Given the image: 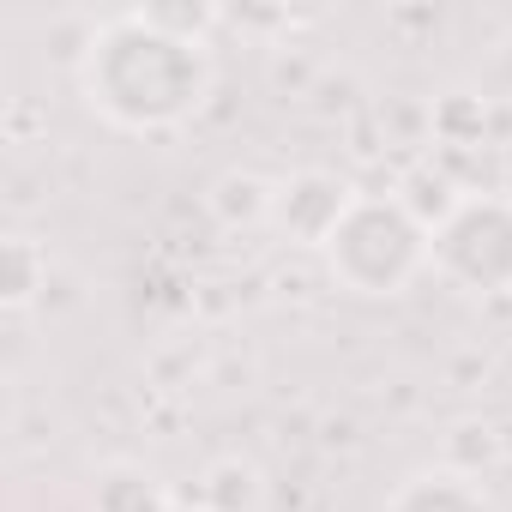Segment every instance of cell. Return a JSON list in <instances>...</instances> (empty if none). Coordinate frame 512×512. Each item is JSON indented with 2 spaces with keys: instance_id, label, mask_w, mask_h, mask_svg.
<instances>
[{
  "instance_id": "obj_1",
  "label": "cell",
  "mask_w": 512,
  "mask_h": 512,
  "mask_svg": "<svg viewBox=\"0 0 512 512\" xmlns=\"http://www.w3.org/2000/svg\"><path fill=\"white\" fill-rule=\"evenodd\" d=\"M85 109L115 133H175L217 91L211 43H181L157 31L139 7L97 19L91 49L73 73Z\"/></svg>"
},
{
  "instance_id": "obj_2",
  "label": "cell",
  "mask_w": 512,
  "mask_h": 512,
  "mask_svg": "<svg viewBox=\"0 0 512 512\" xmlns=\"http://www.w3.org/2000/svg\"><path fill=\"white\" fill-rule=\"evenodd\" d=\"M320 266L344 296L392 302L422 272H434V235L404 211L398 193H362L356 211L344 217V229L326 241Z\"/></svg>"
},
{
  "instance_id": "obj_12",
  "label": "cell",
  "mask_w": 512,
  "mask_h": 512,
  "mask_svg": "<svg viewBox=\"0 0 512 512\" xmlns=\"http://www.w3.org/2000/svg\"><path fill=\"white\" fill-rule=\"evenodd\" d=\"M488 115L494 103L476 91H440L434 97V145L446 151H482L488 145Z\"/></svg>"
},
{
  "instance_id": "obj_14",
  "label": "cell",
  "mask_w": 512,
  "mask_h": 512,
  "mask_svg": "<svg viewBox=\"0 0 512 512\" xmlns=\"http://www.w3.org/2000/svg\"><path fill=\"white\" fill-rule=\"evenodd\" d=\"M494 85L506 91V103H512V31L494 43Z\"/></svg>"
},
{
  "instance_id": "obj_9",
  "label": "cell",
  "mask_w": 512,
  "mask_h": 512,
  "mask_svg": "<svg viewBox=\"0 0 512 512\" xmlns=\"http://www.w3.org/2000/svg\"><path fill=\"white\" fill-rule=\"evenodd\" d=\"M398 199H404V211L434 235L440 223H452V211L470 199V187L458 181V169L452 163H440V157H416L404 175H398V187H392Z\"/></svg>"
},
{
  "instance_id": "obj_15",
  "label": "cell",
  "mask_w": 512,
  "mask_h": 512,
  "mask_svg": "<svg viewBox=\"0 0 512 512\" xmlns=\"http://www.w3.org/2000/svg\"><path fill=\"white\" fill-rule=\"evenodd\" d=\"M175 512H199V506H193V500H187V494H181V500H175Z\"/></svg>"
},
{
  "instance_id": "obj_3",
  "label": "cell",
  "mask_w": 512,
  "mask_h": 512,
  "mask_svg": "<svg viewBox=\"0 0 512 512\" xmlns=\"http://www.w3.org/2000/svg\"><path fill=\"white\" fill-rule=\"evenodd\" d=\"M434 278L476 302L512 296V193H470L434 229Z\"/></svg>"
},
{
  "instance_id": "obj_11",
  "label": "cell",
  "mask_w": 512,
  "mask_h": 512,
  "mask_svg": "<svg viewBox=\"0 0 512 512\" xmlns=\"http://www.w3.org/2000/svg\"><path fill=\"white\" fill-rule=\"evenodd\" d=\"M434 464H446V470H458V476H488V470H500L506 464V440H500V422H488V416H458V422H446V434H440V458Z\"/></svg>"
},
{
  "instance_id": "obj_13",
  "label": "cell",
  "mask_w": 512,
  "mask_h": 512,
  "mask_svg": "<svg viewBox=\"0 0 512 512\" xmlns=\"http://www.w3.org/2000/svg\"><path fill=\"white\" fill-rule=\"evenodd\" d=\"M374 115H380V133H386V145H404V151H422V145H434V97L392 91L386 103H374Z\"/></svg>"
},
{
  "instance_id": "obj_8",
  "label": "cell",
  "mask_w": 512,
  "mask_h": 512,
  "mask_svg": "<svg viewBox=\"0 0 512 512\" xmlns=\"http://www.w3.org/2000/svg\"><path fill=\"white\" fill-rule=\"evenodd\" d=\"M187 500H193L199 512H266L272 482H266V470L253 464V458L229 452V458H211V464L199 470V482H193Z\"/></svg>"
},
{
  "instance_id": "obj_5",
  "label": "cell",
  "mask_w": 512,
  "mask_h": 512,
  "mask_svg": "<svg viewBox=\"0 0 512 512\" xmlns=\"http://www.w3.org/2000/svg\"><path fill=\"white\" fill-rule=\"evenodd\" d=\"M175 488L145 464V458H103L91 470L85 506L91 512H175Z\"/></svg>"
},
{
  "instance_id": "obj_4",
  "label": "cell",
  "mask_w": 512,
  "mask_h": 512,
  "mask_svg": "<svg viewBox=\"0 0 512 512\" xmlns=\"http://www.w3.org/2000/svg\"><path fill=\"white\" fill-rule=\"evenodd\" d=\"M362 187L344 175V169H290L272 193V235L296 253H326V241L344 229V217L356 211Z\"/></svg>"
},
{
  "instance_id": "obj_7",
  "label": "cell",
  "mask_w": 512,
  "mask_h": 512,
  "mask_svg": "<svg viewBox=\"0 0 512 512\" xmlns=\"http://www.w3.org/2000/svg\"><path fill=\"white\" fill-rule=\"evenodd\" d=\"M272 193L278 181H266L260 169H223L205 187V217L223 235H247V229H272Z\"/></svg>"
},
{
  "instance_id": "obj_10",
  "label": "cell",
  "mask_w": 512,
  "mask_h": 512,
  "mask_svg": "<svg viewBox=\"0 0 512 512\" xmlns=\"http://www.w3.org/2000/svg\"><path fill=\"white\" fill-rule=\"evenodd\" d=\"M49 247L37 235H7V247H0V308L7 314H25L43 302L49 290Z\"/></svg>"
},
{
  "instance_id": "obj_6",
  "label": "cell",
  "mask_w": 512,
  "mask_h": 512,
  "mask_svg": "<svg viewBox=\"0 0 512 512\" xmlns=\"http://www.w3.org/2000/svg\"><path fill=\"white\" fill-rule=\"evenodd\" d=\"M380 512H500V506L488 500V482L458 476V470H446V464H422V470H410V476L386 494Z\"/></svg>"
}]
</instances>
